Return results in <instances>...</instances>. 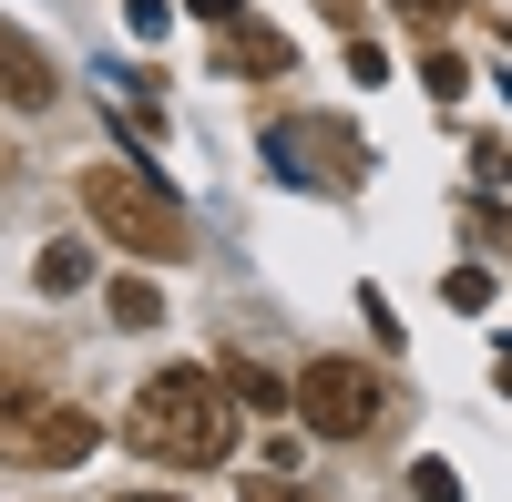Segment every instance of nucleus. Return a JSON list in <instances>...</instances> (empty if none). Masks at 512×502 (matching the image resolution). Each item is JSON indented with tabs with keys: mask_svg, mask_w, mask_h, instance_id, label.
<instances>
[{
	"mask_svg": "<svg viewBox=\"0 0 512 502\" xmlns=\"http://www.w3.org/2000/svg\"><path fill=\"white\" fill-rule=\"evenodd\" d=\"M492 380H502V390H512V339H502V359H492Z\"/></svg>",
	"mask_w": 512,
	"mask_h": 502,
	"instance_id": "18",
	"label": "nucleus"
},
{
	"mask_svg": "<svg viewBox=\"0 0 512 502\" xmlns=\"http://www.w3.org/2000/svg\"><path fill=\"white\" fill-rule=\"evenodd\" d=\"M113 502H185V492H113Z\"/></svg>",
	"mask_w": 512,
	"mask_h": 502,
	"instance_id": "19",
	"label": "nucleus"
},
{
	"mask_svg": "<svg viewBox=\"0 0 512 502\" xmlns=\"http://www.w3.org/2000/svg\"><path fill=\"white\" fill-rule=\"evenodd\" d=\"M82 216H93L123 257H144V267H185V257H195V216H185V195L164 185L144 154H103V164H82Z\"/></svg>",
	"mask_w": 512,
	"mask_h": 502,
	"instance_id": "2",
	"label": "nucleus"
},
{
	"mask_svg": "<svg viewBox=\"0 0 512 502\" xmlns=\"http://www.w3.org/2000/svg\"><path fill=\"white\" fill-rule=\"evenodd\" d=\"M123 441L144 451V462L164 472H216L226 451H236V390H226V369H154V380L134 390V410H123Z\"/></svg>",
	"mask_w": 512,
	"mask_h": 502,
	"instance_id": "1",
	"label": "nucleus"
},
{
	"mask_svg": "<svg viewBox=\"0 0 512 502\" xmlns=\"http://www.w3.org/2000/svg\"><path fill=\"white\" fill-rule=\"evenodd\" d=\"M62 93V72H52V52H41V41H21L11 21H0V103H21V113H41Z\"/></svg>",
	"mask_w": 512,
	"mask_h": 502,
	"instance_id": "5",
	"label": "nucleus"
},
{
	"mask_svg": "<svg viewBox=\"0 0 512 502\" xmlns=\"http://www.w3.org/2000/svg\"><path fill=\"white\" fill-rule=\"evenodd\" d=\"M72 287H93V246H41V298H72Z\"/></svg>",
	"mask_w": 512,
	"mask_h": 502,
	"instance_id": "8",
	"label": "nucleus"
},
{
	"mask_svg": "<svg viewBox=\"0 0 512 502\" xmlns=\"http://www.w3.org/2000/svg\"><path fill=\"white\" fill-rule=\"evenodd\" d=\"M246 502H318V492H308V482H287V472H256Z\"/></svg>",
	"mask_w": 512,
	"mask_h": 502,
	"instance_id": "13",
	"label": "nucleus"
},
{
	"mask_svg": "<svg viewBox=\"0 0 512 502\" xmlns=\"http://www.w3.org/2000/svg\"><path fill=\"white\" fill-rule=\"evenodd\" d=\"M390 11H410V21H420V31H441V21H451V11H461V0H390Z\"/></svg>",
	"mask_w": 512,
	"mask_h": 502,
	"instance_id": "14",
	"label": "nucleus"
},
{
	"mask_svg": "<svg viewBox=\"0 0 512 502\" xmlns=\"http://www.w3.org/2000/svg\"><path fill=\"white\" fill-rule=\"evenodd\" d=\"M226 72H277V82H287V72H297V41H287V31L236 21V31H226Z\"/></svg>",
	"mask_w": 512,
	"mask_h": 502,
	"instance_id": "6",
	"label": "nucleus"
},
{
	"mask_svg": "<svg viewBox=\"0 0 512 502\" xmlns=\"http://www.w3.org/2000/svg\"><path fill=\"white\" fill-rule=\"evenodd\" d=\"M420 82H431V93H441V103H451V93H461V82H472V72H461V62H451V52H441V41H431V52H420Z\"/></svg>",
	"mask_w": 512,
	"mask_h": 502,
	"instance_id": "12",
	"label": "nucleus"
},
{
	"mask_svg": "<svg viewBox=\"0 0 512 502\" xmlns=\"http://www.w3.org/2000/svg\"><path fill=\"white\" fill-rule=\"evenodd\" d=\"M441 298H451V308H492V277H482V267H451Z\"/></svg>",
	"mask_w": 512,
	"mask_h": 502,
	"instance_id": "11",
	"label": "nucleus"
},
{
	"mask_svg": "<svg viewBox=\"0 0 512 502\" xmlns=\"http://www.w3.org/2000/svg\"><path fill=\"white\" fill-rule=\"evenodd\" d=\"M297 421L318 441H369L390 421V390H379V369H359V359H308L297 369Z\"/></svg>",
	"mask_w": 512,
	"mask_h": 502,
	"instance_id": "4",
	"label": "nucleus"
},
{
	"mask_svg": "<svg viewBox=\"0 0 512 502\" xmlns=\"http://www.w3.org/2000/svg\"><path fill=\"white\" fill-rule=\"evenodd\" d=\"M482 175H492V185H512V144H482Z\"/></svg>",
	"mask_w": 512,
	"mask_h": 502,
	"instance_id": "17",
	"label": "nucleus"
},
{
	"mask_svg": "<svg viewBox=\"0 0 512 502\" xmlns=\"http://www.w3.org/2000/svg\"><path fill=\"white\" fill-rule=\"evenodd\" d=\"M113 318H123V328H154V318H164V298H154L144 277H113Z\"/></svg>",
	"mask_w": 512,
	"mask_h": 502,
	"instance_id": "9",
	"label": "nucleus"
},
{
	"mask_svg": "<svg viewBox=\"0 0 512 502\" xmlns=\"http://www.w3.org/2000/svg\"><path fill=\"white\" fill-rule=\"evenodd\" d=\"M93 451H103V421H93L82 400L21 380V369H0V462H21V472H72V462H93Z\"/></svg>",
	"mask_w": 512,
	"mask_h": 502,
	"instance_id": "3",
	"label": "nucleus"
},
{
	"mask_svg": "<svg viewBox=\"0 0 512 502\" xmlns=\"http://www.w3.org/2000/svg\"><path fill=\"white\" fill-rule=\"evenodd\" d=\"M123 11H134V31H144V41H164V21H175L164 0H123Z\"/></svg>",
	"mask_w": 512,
	"mask_h": 502,
	"instance_id": "15",
	"label": "nucleus"
},
{
	"mask_svg": "<svg viewBox=\"0 0 512 502\" xmlns=\"http://www.w3.org/2000/svg\"><path fill=\"white\" fill-rule=\"evenodd\" d=\"M226 390H236L246 410H297V380H277L267 359H226Z\"/></svg>",
	"mask_w": 512,
	"mask_h": 502,
	"instance_id": "7",
	"label": "nucleus"
},
{
	"mask_svg": "<svg viewBox=\"0 0 512 502\" xmlns=\"http://www.w3.org/2000/svg\"><path fill=\"white\" fill-rule=\"evenodd\" d=\"M410 502H461V472L451 462H410Z\"/></svg>",
	"mask_w": 512,
	"mask_h": 502,
	"instance_id": "10",
	"label": "nucleus"
},
{
	"mask_svg": "<svg viewBox=\"0 0 512 502\" xmlns=\"http://www.w3.org/2000/svg\"><path fill=\"white\" fill-rule=\"evenodd\" d=\"M195 11L216 21V31H236V21H246V0H195Z\"/></svg>",
	"mask_w": 512,
	"mask_h": 502,
	"instance_id": "16",
	"label": "nucleus"
}]
</instances>
